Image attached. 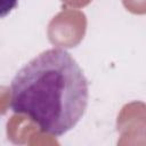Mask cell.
I'll return each instance as SVG.
<instances>
[{"mask_svg":"<svg viewBox=\"0 0 146 146\" xmlns=\"http://www.w3.org/2000/svg\"><path fill=\"white\" fill-rule=\"evenodd\" d=\"M88 80L72 55L51 48L22 66L10 83V108L26 115L39 129L60 137L86 113Z\"/></svg>","mask_w":146,"mask_h":146,"instance_id":"cell-1","label":"cell"}]
</instances>
